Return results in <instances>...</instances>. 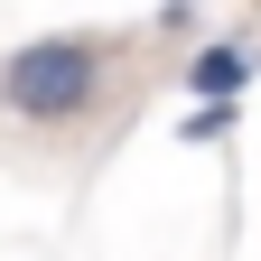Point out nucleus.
I'll return each mask as SVG.
<instances>
[{
    "instance_id": "obj_1",
    "label": "nucleus",
    "mask_w": 261,
    "mask_h": 261,
    "mask_svg": "<svg viewBox=\"0 0 261 261\" xmlns=\"http://www.w3.org/2000/svg\"><path fill=\"white\" fill-rule=\"evenodd\" d=\"M112 84V38L103 28H47L0 56V112L10 121H38V130H65L103 103Z\"/></svg>"
},
{
    "instance_id": "obj_2",
    "label": "nucleus",
    "mask_w": 261,
    "mask_h": 261,
    "mask_svg": "<svg viewBox=\"0 0 261 261\" xmlns=\"http://www.w3.org/2000/svg\"><path fill=\"white\" fill-rule=\"evenodd\" d=\"M243 84H252V47L243 38H215V47L187 56V93H196V103H233Z\"/></svg>"
},
{
    "instance_id": "obj_3",
    "label": "nucleus",
    "mask_w": 261,
    "mask_h": 261,
    "mask_svg": "<svg viewBox=\"0 0 261 261\" xmlns=\"http://www.w3.org/2000/svg\"><path fill=\"white\" fill-rule=\"evenodd\" d=\"M187 140H233V103H196L187 112Z\"/></svg>"
}]
</instances>
